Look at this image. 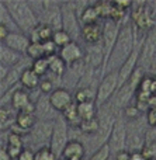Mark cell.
Wrapping results in <instances>:
<instances>
[{"label": "cell", "mask_w": 156, "mask_h": 160, "mask_svg": "<svg viewBox=\"0 0 156 160\" xmlns=\"http://www.w3.org/2000/svg\"><path fill=\"white\" fill-rule=\"evenodd\" d=\"M30 101H33L31 97H30V93H28L27 90H24V88L21 87V84H18L17 88H16V91H14L13 97H11V104L10 105L17 111V112H20V111H21Z\"/></svg>", "instance_id": "cell-19"}, {"label": "cell", "mask_w": 156, "mask_h": 160, "mask_svg": "<svg viewBox=\"0 0 156 160\" xmlns=\"http://www.w3.org/2000/svg\"><path fill=\"white\" fill-rule=\"evenodd\" d=\"M3 3L10 11L20 31L30 37V34L39 25V20L35 16L30 3L25 0H6Z\"/></svg>", "instance_id": "cell-2"}, {"label": "cell", "mask_w": 156, "mask_h": 160, "mask_svg": "<svg viewBox=\"0 0 156 160\" xmlns=\"http://www.w3.org/2000/svg\"><path fill=\"white\" fill-rule=\"evenodd\" d=\"M53 127H55V121H38L37 122L35 127L27 135L28 142L31 143V146H37L35 150L45 148V146H49L51 139H52V133H53Z\"/></svg>", "instance_id": "cell-5"}, {"label": "cell", "mask_w": 156, "mask_h": 160, "mask_svg": "<svg viewBox=\"0 0 156 160\" xmlns=\"http://www.w3.org/2000/svg\"><path fill=\"white\" fill-rule=\"evenodd\" d=\"M25 56H27L28 59H31V62L37 61V59H41V58H47L45 49H44V44H41V42H31Z\"/></svg>", "instance_id": "cell-28"}, {"label": "cell", "mask_w": 156, "mask_h": 160, "mask_svg": "<svg viewBox=\"0 0 156 160\" xmlns=\"http://www.w3.org/2000/svg\"><path fill=\"white\" fill-rule=\"evenodd\" d=\"M0 160H13L11 156L8 155L7 149H4V148H0Z\"/></svg>", "instance_id": "cell-41"}, {"label": "cell", "mask_w": 156, "mask_h": 160, "mask_svg": "<svg viewBox=\"0 0 156 160\" xmlns=\"http://www.w3.org/2000/svg\"><path fill=\"white\" fill-rule=\"evenodd\" d=\"M62 30L69 34L70 38L76 42L82 38V24L75 2L62 3Z\"/></svg>", "instance_id": "cell-3"}, {"label": "cell", "mask_w": 156, "mask_h": 160, "mask_svg": "<svg viewBox=\"0 0 156 160\" xmlns=\"http://www.w3.org/2000/svg\"><path fill=\"white\" fill-rule=\"evenodd\" d=\"M78 112L82 121L97 118L98 115V107L96 101H87V102H78Z\"/></svg>", "instance_id": "cell-22"}, {"label": "cell", "mask_w": 156, "mask_h": 160, "mask_svg": "<svg viewBox=\"0 0 156 160\" xmlns=\"http://www.w3.org/2000/svg\"><path fill=\"white\" fill-rule=\"evenodd\" d=\"M86 155L84 143L79 139H70L68 146L65 148L62 158L59 160H70V159H83Z\"/></svg>", "instance_id": "cell-17"}, {"label": "cell", "mask_w": 156, "mask_h": 160, "mask_svg": "<svg viewBox=\"0 0 156 160\" xmlns=\"http://www.w3.org/2000/svg\"><path fill=\"white\" fill-rule=\"evenodd\" d=\"M118 87H120V84H118V72L107 73L97 86V98H96L97 107L101 108L106 104H108L113 100V97L115 96Z\"/></svg>", "instance_id": "cell-6"}, {"label": "cell", "mask_w": 156, "mask_h": 160, "mask_svg": "<svg viewBox=\"0 0 156 160\" xmlns=\"http://www.w3.org/2000/svg\"><path fill=\"white\" fill-rule=\"evenodd\" d=\"M135 49H137V41H135L134 25L129 21V18H127L121 24L120 37H118L117 44H115L111 55H110L104 73L107 75V73L111 72H118L121 66L127 62V59L134 53Z\"/></svg>", "instance_id": "cell-1"}, {"label": "cell", "mask_w": 156, "mask_h": 160, "mask_svg": "<svg viewBox=\"0 0 156 160\" xmlns=\"http://www.w3.org/2000/svg\"><path fill=\"white\" fill-rule=\"evenodd\" d=\"M33 62L27 61V58L23 62H20L18 65L10 68L7 76H6L4 80H0V96H3L4 93H7L8 90H11L13 87L20 84V80H21V76L28 68H31Z\"/></svg>", "instance_id": "cell-9"}, {"label": "cell", "mask_w": 156, "mask_h": 160, "mask_svg": "<svg viewBox=\"0 0 156 160\" xmlns=\"http://www.w3.org/2000/svg\"><path fill=\"white\" fill-rule=\"evenodd\" d=\"M139 56H141V51H139V48H137V49L134 51V53L127 59V62L121 66V69L118 70V84H120V87L125 84V83L131 79V76L135 73V70L138 69Z\"/></svg>", "instance_id": "cell-13"}, {"label": "cell", "mask_w": 156, "mask_h": 160, "mask_svg": "<svg viewBox=\"0 0 156 160\" xmlns=\"http://www.w3.org/2000/svg\"><path fill=\"white\" fill-rule=\"evenodd\" d=\"M8 68H6V66H3V65H0V80H4L6 79V76H7V73H8Z\"/></svg>", "instance_id": "cell-42"}, {"label": "cell", "mask_w": 156, "mask_h": 160, "mask_svg": "<svg viewBox=\"0 0 156 160\" xmlns=\"http://www.w3.org/2000/svg\"><path fill=\"white\" fill-rule=\"evenodd\" d=\"M73 97H75V101L76 102L96 101V98H97V90H96V88H93V87L76 88Z\"/></svg>", "instance_id": "cell-25"}, {"label": "cell", "mask_w": 156, "mask_h": 160, "mask_svg": "<svg viewBox=\"0 0 156 160\" xmlns=\"http://www.w3.org/2000/svg\"><path fill=\"white\" fill-rule=\"evenodd\" d=\"M52 41L56 44V47L61 49V48H63V47H66L69 42H72L73 39L70 38V35L68 32H65L63 30H61V31H55L53 32V37H52Z\"/></svg>", "instance_id": "cell-30"}, {"label": "cell", "mask_w": 156, "mask_h": 160, "mask_svg": "<svg viewBox=\"0 0 156 160\" xmlns=\"http://www.w3.org/2000/svg\"><path fill=\"white\" fill-rule=\"evenodd\" d=\"M146 124L151 128H156V108H149L146 112Z\"/></svg>", "instance_id": "cell-36"}, {"label": "cell", "mask_w": 156, "mask_h": 160, "mask_svg": "<svg viewBox=\"0 0 156 160\" xmlns=\"http://www.w3.org/2000/svg\"><path fill=\"white\" fill-rule=\"evenodd\" d=\"M0 24L4 25V27L7 28L10 32H21V31H20V28L17 27L14 18L11 17L10 11L7 10V7L4 6V3H3V2H0Z\"/></svg>", "instance_id": "cell-24"}, {"label": "cell", "mask_w": 156, "mask_h": 160, "mask_svg": "<svg viewBox=\"0 0 156 160\" xmlns=\"http://www.w3.org/2000/svg\"><path fill=\"white\" fill-rule=\"evenodd\" d=\"M127 138H128V131H127V121L123 117V112L118 114L115 119L114 128H113L111 136H110L108 145L111 148V153H117L127 150Z\"/></svg>", "instance_id": "cell-8"}, {"label": "cell", "mask_w": 156, "mask_h": 160, "mask_svg": "<svg viewBox=\"0 0 156 160\" xmlns=\"http://www.w3.org/2000/svg\"><path fill=\"white\" fill-rule=\"evenodd\" d=\"M7 146H17V148H25L24 146V138L17 133L8 131V139H7Z\"/></svg>", "instance_id": "cell-34"}, {"label": "cell", "mask_w": 156, "mask_h": 160, "mask_svg": "<svg viewBox=\"0 0 156 160\" xmlns=\"http://www.w3.org/2000/svg\"><path fill=\"white\" fill-rule=\"evenodd\" d=\"M3 44L11 49L17 51V52L23 53V55H27L28 47L31 45V39L24 32H10Z\"/></svg>", "instance_id": "cell-15"}, {"label": "cell", "mask_w": 156, "mask_h": 160, "mask_svg": "<svg viewBox=\"0 0 156 160\" xmlns=\"http://www.w3.org/2000/svg\"><path fill=\"white\" fill-rule=\"evenodd\" d=\"M121 24L123 22H117L114 20H104V28H103V41H101V45H103L104 49V55H106V65H104V70H106L107 62L110 59V55H111L113 49H114L115 44L118 41V37H120V31H121ZM106 75V73H104Z\"/></svg>", "instance_id": "cell-7"}, {"label": "cell", "mask_w": 156, "mask_h": 160, "mask_svg": "<svg viewBox=\"0 0 156 160\" xmlns=\"http://www.w3.org/2000/svg\"><path fill=\"white\" fill-rule=\"evenodd\" d=\"M141 56H139V66L143 70H149L152 62L156 56V28L148 32L143 44L139 48Z\"/></svg>", "instance_id": "cell-10"}, {"label": "cell", "mask_w": 156, "mask_h": 160, "mask_svg": "<svg viewBox=\"0 0 156 160\" xmlns=\"http://www.w3.org/2000/svg\"><path fill=\"white\" fill-rule=\"evenodd\" d=\"M35 159V150H33L31 148H24V150L21 152V155L18 156L17 160H34Z\"/></svg>", "instance_id": "cell-37"}, {"label": "cell", "mask_w": 156, "mask_h": 160, "mask_svg": "<svg viewBox=\"0 0 156 160\" xmlns=\"http://www.w3.org/2000/svg\"><path fill=\"white\" fill-rule=\"evenodd\" d=\"M58 55L63 59V62L69 66H73L76 63H80L84 61V56H86V51L82 48V45L76 41H72L66 45V47L61 48L58 52Z\"/></svg>", "instance_id": "cell-11"}, {"label": "cell", "mask_w": 156, "mask_h": 160, "mask_svg": "<svg viewBox=\"0 0 156 160\" xmlns=\"http://www.w3.org/2000/svg\"><path fill=\"white\" fill-rule=\"evenodd\" d=\"M34 160H59V159L52 152V149L49 146H45V148L35 150V159Z\"/></svg>", "instance_id": "cell-33"}, {"label": "cell", "mask_w": 156, "mask_h": 160, "mask_svg": "<svg viewBox=\"0 0 156 160\" xmlns=\"http://www.w3.org/2000/svg\"><path fill=\"white\" fill-rule=\"evenodd\" d=\"M38 122L35 114H27V112H18L17 114V119H16V125L23 129L24 132L30 133V131L35 127V124Z\"/></svg>", "instance_id": "cell-23"}, {"label": "cell", "mask_w": 156, "mask_h": 160, "mask_svg": "<svg viewBox=\"0 0 156 160\" xmlns=\"http://www.w3.org/2000/svg\"><path fill=\"white\" fill-rule=\"evenodd\" d=\"M17 114L18 112H17L11 105L0 108V124H2L0 128H2V131H10L11 129V127L16 124Z\"/></svg>", "instance_id": "cell-20"}, {"label": "cell", "mask_w": 156, "mask_h": 160, "mask_svg": "<svg viewBox=\"0 0 156 160\" xmlns=\"http://www.w3.org/2000/svg\"><path fill=\"white\" fill-rule=\"evenodd\" d=\"M25 58H27L25 55H23V53L6 47L4 44L0 45V65H3V66L10 69V68L18 65L20 62H23Z\"/></svg>", "instance_id": "cell-16"}, {"label": "cell", "mask_w": 156, "mask_h": 160, "mask_svg": "<svg viewBox=\"0 0 156 160\" xmlns=\"http://www.w3.org/2000/svg\"><path fill=\"white\" fill-rule=\"evenodd\" d=\"M53 32H55V31H53L49 25L39 24L38 27L30 34V39H31V42H41V44H44V42L52 39Z\"/></svg>", "instance_id": "cell-21"}, {"label": "cell", "mask_w": 156, "mask_h": 160, "mask_svg": "<svg viewBox=\"0 0 156 160\" xmlns=\"http://www.w3.org/2000/svg\"><path fill=\"white\" fill-rule=\"evenodd\" d=\"M111 148H110V145H104L103 148H100L98 150H96L94 153H92L90 155L89 160H110V156H111Z\"/></svg>", "instance_id": "cell-32"}, {"label": "cell", "mask_w": 156, "mask_h": 160, "mask_svg": "<svg viewBox=\"0 0 156 160\" xmlns=\"http://www.w3.org/2000/svg\"><path fill=\"white\" fill-rule=\"evenodd\" d=\"M62 117H63V118L68 121L69 127L79 128L82 119H80V117H79V112H78V102L75 101L72 105H69V107H68L66 110L62 112Z\"/></svg>", "instance_id": "cell-27"}, {"label": "cell", "mask_w": 156, "mask_h": 160, "mask_svg": "<svg viewBox=\"0 0 156 160\" xmlns=\"http://www.w3.org/2000/svg\"><path fill=\"white\" fill-rule=\"evenodd\" d=\"M141 112H142V111H141V108L138 107L137 104H131L123 111V117L125 118V121H128V122L137 121V119H139Z\"/></svg>", "instance_id": "cell-31"}, {"label": "cell", "mask_w": 156, "mask_h": 160, "mask_svg": "<svg viewBox=\"0 0 156 160\" xmlns=\"http://www.w3.org/2000/svg\"><path fill=\"white\" fill-rule=\"evenodd\" d=\"M69 124L68 121L62 117V114H59V117L55 119V127H53V133H52V139H51V145L49 148L52 149V152L58 156V159L62 158L65 148L69 143Z\"/></svg>", "instance_id": "cell-4"}, {"label": "cell", "mask_w": 156, "mask_h": 160, "mask_svg": "<svg viewBox=\"0 0 156 160\" xmlns=\"http://www.w3.org/2000/svg\"><path fill=\"white\" fill-rule=\"evenodd\" d=\"M129 160H148L143 156L142 152H134L131 153V158H129Z\"/></svg>", "instance_id": "cell-40"}, {"label": "cell", "mask_w": 156, "mask_h": 160, "mask_svg": "<svg viewBox=\"0 0 156 160\" xmlns=\"http://www.w3.org/2000/svg\"><path fill=\"white\" fill-rule=\"evenodd\" d=\"M98 128H100V122H98V117H97V118H93V119L82 121L78 129L80 131L82 135L92 138V136H94L98 132Z\"/></svg>", "instance_id": "cell-26"}, {"label": "cell", "mask_w": 156, "mask_h": 160, "mask_svg": "<svg viewBox=\"0 0 156 160\" xmlns=\"http://www.w3.org/2000/svg\"><path fill=\"white\" fill-rule=\"evenodd\" d=\"M129 158H131V153L128 150H123L115 155V160H129Z\"/></svg>", "instance_id": "cell-39"}, {"label": "cell", "mask_w": 156, "mask_h": 160, "mask_svg": "<svg viewBox=\"0 0 156 160\" xmlns=\"http://www.w3.org/2000/svg\"><path fill=\"white\" fill-rule=\"evenodd\" d=\"M103 28L104 22H93L82 27V39L87 45H98L103 41Z\"/></svg>", "instance_id": "cell-14"}, {"label": "cell", "mask_w": 156, "mask_h": 160, "mask_svg": "<svg viewBox=\"0 0 156 160\" xmlns=\"http://www.w3.org/2000/svg\"><path fill=\"white\" fill-rule=\"evenodd\" d=\"M49 101L52 108L56 111V112L62 114L65 110H66L69 105H72L75 102V97L70 93V90L65 87H56L52 93L49 94Z\"/></svg>", "instance_id": "cell-12"}, {"label": "cell", "mask_w": 156, "mask_h": 160, "mask_svg": "<svg viewBox=\"0 0 156 160\" xmlns=\"http://www.w3.org/2000/svg\"><path fill=\"white\" fill-rule=\"evenodd\" d=\"M42 78L38 76L35 72L33 70V68H28L21 76V80H20V84L24 90L33 91V90H38L39 86H41Z\"/></svg>", "instance_id": "cell-18"}, {"label": "cell", "mask_w": 156, "mask_h": 160, "mask_svg": "<svg viewBox=\"0 0 156 160\" xmlns=\"http://www.w3.org/2000/svg\"><path fill=\"white\" fill-rule=\"evenodd\" d=\"M31 68H33V70L38 76L44 78V76H47L49 73V61H48V58L37 59V61H33Z\"/></svg>", "instance_id": "cell-29"}, {"label": "cell", "mask_w": 156, "mask_h": 160, "mask_svg": "<svg viewBox=\"0 0 156 160\" xmlns=\"http://www.w3.org/2000/svg\"><path fill=\"white\" fill-rule=\"evenodd\" d=\"M8 34H10V31H8L4 25L0 24V41H2V44L6 41V38L8 37Z\"/></svg>", "instance_id": "cell-38"}, {"label": "cell", "mask_w": 156, "mask_h": 160, "mask_svg": "<svg viewBox=\"0 0 156 160\" xmlns=\"http://www.w3.org/2000/svg\"><path fill=\"white\" fill-rule=\"evenodd\" d=\"M53 86L55 84H53L49 79H42L41 86H39V91H41L42 94H48V96H49V94L56 88V87H53Z\"/></svg>", "instance_id": "cell-35"}, {"label": "cell", "mask_w": 156, "mask_h": 160, "mask_svg": "<svg viewBox=\"0 0 156 160\" xmlns=\"http://www.w3.org/2000/svg\"><path fill=\"white\" fill-rule=\"evenodd\" d=\"M148 72L151 73V75L156 76V56H155V59H153V62H152V65H151V68H149Z\"/></svg>", "instance_id": "cell-43"}]
</instances>
